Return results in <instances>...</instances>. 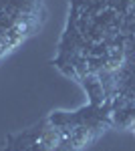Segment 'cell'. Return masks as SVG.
<instances>
[{
    "mask_svg": "<svg viewBox=\"0 0 135 151\" xmlns=\"http://www.w3.org/2000/svg\"><path fill=\"white\" fill-rule=\"evenodd\" d=\"M107 125L111 119L97 105L75 113L56 111L34 127L8 135L4 151H83Z\"/></svg>",
    "mask_w": 135,
    "mask_h": 151,
    "instance_id": "cell-1",
    "label": "cell"
},
{
    "mask_svg": "<svg viewBox=\"0 0 135 151\" xmlns=\"http://www.w3.org/2000/svg\"><path fill=\"white\" fill-rule=\"evenodd\" d=\"M45 20L43 0H0V60L36 35Z\"/></svg>",
    "mask_w": 135,
    "mask_h": 151,
    "instance_id": "cell-2",
    "label": "cell"
}]
</instances>
